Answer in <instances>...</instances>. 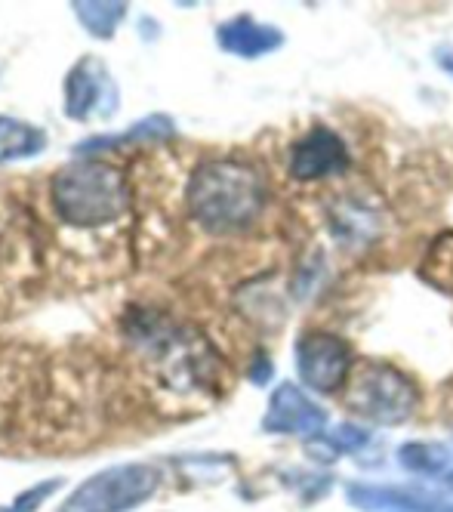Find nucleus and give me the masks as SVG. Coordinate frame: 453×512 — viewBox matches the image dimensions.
Instances as JSON below:
<instances>
[{"label": "nucleus", "instance_id": "nucleus-1", "mask_svg": "<svg viewBox=\"0 0 453 512\" xmlns=\"http://www.w3.org/2000/svg\"><path fill=\"white\" fill-rule=\"evenodd\" d=\"M266 207V182L241 161H207L188 182V210L210 235L247 229Z\"/></svg>", "mask_w": 453, "mask_h": 512}, {"label": "nucleus", "instance_id": "nucleus-2", "mask_svg": "<svg viewBox=\"0 0 453 512\" xmlns=\"http://www.w3.org/2000/svg\"><path fill=\"white\" fill-rule=\"evenodd\" d=\"M50 201L59 219L78 229H99L127 213V179L115 164L74 161L50 182Z\"/></svg>", "mask_w": 453, "mask_h": 512}, {"label": "nucleus", "instance_id": "nucleus-3", "mask_svg": "<svg viewBox=\"0 0 453 512\" xmlns=\"http://www.w3.org/2000/svg\"><path fill=\"white\" fill-rule=\"evenodd\" d=\"M346 405L380 426H398L413 417L420 405V392L407 374L386 361H358L349 377Z\"/></svg>", "mask_w": 453, "mask_h": 512}, {"label": "nucleus", "instance_id": "nucleus-4", "mask_svg": "<svg viewBox=\"0 0 453 512\" xmlns=\"http://www.w3.org/2000/svg\"><path fill=\"white\" fill-rule=\"evenodd\" d=\"M158 491V469L148 463H124L102 469L74 491L62 512H130Z\"/></svg>", "mask_w": 453, "mask_h": 512}, {"label": "nucleus", "instance_id": "nucleus-5", "mask_svg": "<svg viewBox=\"0 0 453 512\" xmlns=\"http://www.w3.org/2000/svg\"><path fill=\"white\" fill-rule=\"evenodd\" d=\"M352 346L327 331H309L296 343V374L315 392H336L352 377Z\"/></svg>", "mask_w": 453, "mask_h": 512}, {"label": "nucleus", "instance_id": "nucleus-6", "mask_svg": "<svg viewBox=\"0 0 453 512\" xmlns=\"http://www.w3.org/2000/svg\"><path fill=\"white\" fill-rule=\"evenodd\" d=\"M118 108V87L111 84L99 59L87 56L65 78V115L71 121H87L93 115L108 118Z\"/></svg>", "mask_w": 453, "mask_h": 512}, {"label": "nucleus", "instance_id": "nucleus-7", "mask_svg": "<svg viewBox=\"0 0 453 512\" xmlns=\"http://www.w3.org/2000/svg\"><path fill=\"white\" fill-rule=\"evenodd\" d=\"M349 170V149L327 127H312L290 152V173L299 182H315Z\"/></svg>", "mask_w": 453, "mask_h": 512}, {"label": "nucleus", "instance_id": "nucleus-8", "mask_svg": "<svg viewBox=\"0 0 453 512\" xmlns=\"http://www.w3.org/2000/svg\"><path fill=\"white\" fill-rule=\"evenodd\" d=\"M327 426V414L293 383H281L272 392L262 429L275 435H318Z\"/></svg>", "mask_w": 453, "mask_h": 512}, {"label": "nucleus", "instance_id": "nucleus-9", "mask_svg": "<svg viewBox=\"0 0 453 512\" xmlns=\"http://www.w3.org/2000/svg\"><path fill=\"white\" fill-rule=\"evenodd\" d=\"M216 41L225 53L241 56V59H256L278 50L284 44V34L275 25H262L253 16H235L216 28Z\"/></svg>", "mask_w": 453, "mask_h": 512}, {"label": "nucleus", "instance_id": "nucleus-10", "mask_svg": "<svg viewBox=\"0 0 453 512\" xmlns=\"http://www.w3.org/2000/svg\"><path fill=\"white\" fill-rule=\"evenodd\" d=\"M349 500L361 512H420L426 497L392 485H349Z\"/></svg>", "mask_w": 453, "mask_h": 512}, {"label": "nucleus", "instance_id": "nucleus-11", "mask_svg": "<svg viewBox=\"0 0 453 512\" xmlns=\"http://www.w3.org/2000/svg\"><path fill=\"white\" fill-rule=\"evenodd\" d=\"M47 149V133L25 121L0 115V164H10L19 158H34Z\"/></svg>", "mask_w": 453, "mask_h": 512}, {"label": "nucleus", "instance_id": "nucleus-12", "mask_svg": "<svg viewBox=\"0 0 453 512\" xmlns=\"http://www.w3.org/2000/svg\"><path fill=\"white\" fill-rule=\"evenodd\" d=\"M176 133L173 121L167 115H148L145 121L133 124L127 133L121 136H99L90 139L84 145H78V152H102V149H118V145H130V142H155V139H170Z\"/></svg>", "mask_w": 453, "mask_h": 512}, {"label": "nucleus", "instance_id": "nucleus-13", "mask_svg": "<svg viewBox=\"0 0 453 512\" xmlns=\"http://www.w3.org/2000/svg\"><path fill=\"white\" fill-rule=\"evenodd\" d=\"M423 281H429L435 290L441 294H453V232H441L426 256H423V266H420Z\"/></svg>", "mask_w": 453, "mask_h": 512}, {"label": "nucleus", "instance_id": "nucleus-14", "mask_svg": "<svg viewBox=\"0 0 453 512\" xmlns=\"http://www.w3.org/2000/svg\"><path fill=\"white\" fill-rule=\"evenodd\" d=\"M398 460L417 475H444L450 469V451L435 442H410L398 448Z\"/></svg>", "mask_w": 453, "mask_h": 512}, {"label": "nucleus", "instance_id": "nucleus-15", "mask_svg": "<svg viewBox=\"0 0 453 512\" xmlns=\"http://www.w3.org/2000/svg\"><path fill=\"white\" fill-rule=\"evenodd\" d=\"M71 10L78 13L81 25L93 34V38L108 41L111 34L118 31V25L124 22L127 4H99V0H93V4H74Z\"/></svg>", "mask_w": 453, "mask_h": 512}, {"label": "nucleus", "instance_id": "nucleus-16", "mask_svg": "<svg viewBox=\"0 0 453 512\" xmlns=\"http://www.w3.org/2000/svg\"><path fill=\"white\" fill-rule=\"evenodd\" d=\"M59 479H50V482H41V485H34L28 491H22L10 506H4V512H37L41 509V503H47L56 491H59Z\"/></svg>", "mask_w": 453, "mask_h": 512}, {"label": "nucleus", "instance_id": "nucleus-17", "mask_svg": "<svg viewBox=\"0 0 453 512\" xmlns=\"http://www.w3.org/2000/svg\"><path fill=\"white\" fill-rule=\"evenodd\" d=\"M324 445L336 454H352V451H361L364 445H367V432L364 429H358V426H349V423H343V426H336L333 429V435H324Z\"/></svg>", "mask_w": 453, "mask_h": 512}, {"label": "nucleus", "instance_id": "nucleus-18", "mask_svg": "<svg viewBox=\"0 0 453 512\" xmlns=\"http://www.w3.org/2000/svg\"><path fill=\"white\" fill-rule=\"evenodd\" d=\"M420 512H453V503L438 500V497H426V503H423V509H420Z\"/></svg>", "mask_w": 453, "mask_h": 512}]
</instances>
